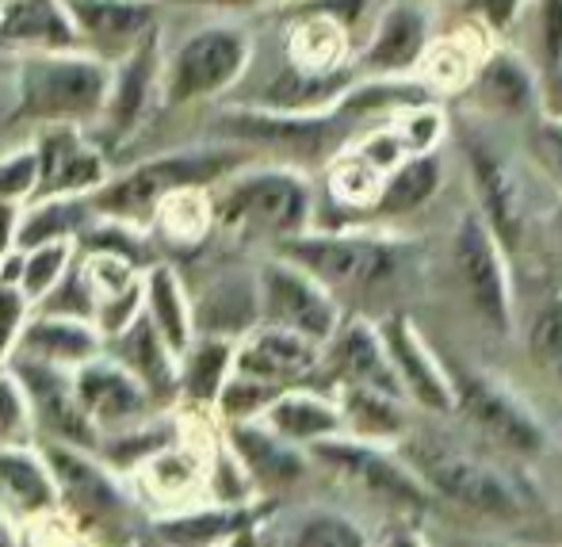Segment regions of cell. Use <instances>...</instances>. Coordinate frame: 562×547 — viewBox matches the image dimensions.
I'll return each instance as SVG.
<instances>
[{"mask_svg": "<svg viewBox=\"0 0 562 547\" xmlns=\"http://www.w3.org/2000/svg\"><path fill=\"white\" fill-rule=\"evenodd\" d=\"M226 448L241 464L245 479L252 482L257 498H280L283 490L299 487L311 471V456L299 444L276 437L260 422H229L226 425Z\"/></svg>", "mask_w": 562, "mask_h": 547, "instance_id": "24", "label": "cell"}, {"mask_svg": "<svg viewBox=\"0 0 562 547\" xmlns=\"http://www.w3.org/2000/svg\"><path fill=\"white\" fill-rule=\"evenodd\" d=\"M490 43H494V35H490L474 15H467L463 23H456L448 35L437 31L429 51H425V58H422V69H417V81H422L437 100L451 104V100L467 89V81H471L482 54L490 51Z\"/></svg>", "mask_w": 562, "mask_h": 547, "instance_id": "30", "label": "cell"}, {"mask_svg": "<svg viewBox=\"0 0 562 547\" xmlns=\"http://www.w3.org/2000/svg\"><path fill=\"white\" fill-rule=\"evenodd\" d=\"M8 444H35V422H31L27 394L12 368H0V448Z\"/></svg>", "mask_w": 562, "mask_h": 547, "instance_id": "46", "label": "cell"}, {"mask_svg": "<svg viewBox=\"0 0 562 547\" xmlns=\"http://www.w3.org/2000/svg\"><path fill=\"white\" fill-rule=\"evenodd\" d=\"M272 253L306 268L345 314H371V319L394 311L391 299L402 295L406 280L422 265V242L402 226H379V222L311 226L280 242Z\"/></svg>", "mask_w": 562, "mask_h": 547, "instance_id": "1", "label": "cell"}, {"mask_svg": "<svg viewBox=\"0 0 562 547\" xmlns=\"http://www.w3.org/2000/svg\"><path fill=\"white\" fill-rule=\"evenodd\" d=\"M134 547H165V544H157L149 533H138V536H134Z\"/></svg>", "mask_w": 562, "mask_h": 547, "instance_id": "55", "label": "cell"}, {"mask_svg": "<svg viewBox=\"0 0 562 547\" xmlns=\"http://www.w3.org/2000/svg\"><path fill=\"white\" fill-rule=\"evenodd\" d=\"M252 276H257V319L265 326L303 333V337L318 341V345H326L334 337L345 311L306 268L272 253V257L260 260V268Z\"/></svg>", "mask_w": 562, "mask_h": 547, "instance_id": "13", "label": "cell"}, {"mask_svg": "<svg viewBox=\"0 0 562 547\" xmlns=\"http://www.w3.org/2000/svg\"><path fill=\"white\" fill-rule=\"evenodd\" d=\"M177 4L218 8V12H249V8H265V4H272V0H177Z\"/></svg>", "mask_w": 562, "mask_h": 547, "instance_id": "52", "label": "cell"}, {"mask_svg": "<svg viewBox=\"0 0 562 547\" xmlns=\"http://www.w3.org/2000/svg\"><path fill=\"white\" fill-rule=\"evenodd\" d=\"M322 177H326V196L334 208L345 211V222H363L375 203L379 188H383V172L371 161H363L352 146L337 149L326 165H322Z\"/></svg>", "mask_w": 562, "mask_h": 547, "instance_id": "39", "label": "cell"}, {"mask_svg": "<svg viewBox=\"0 0 562 547\" xmlns=\"http://www.w3.org/2000/svg\"><path fill=\"white\" fill-rule=\"evenodd\" d=\"M161 104V27L149 31L131 54L112 62V89L97 115V146L115 149L149 119V108Z\"/></svg>", "mask_w": 562, "mask_h": 547, "instance_id": "17", "label": "cell"}, {"mask_svg": "<svg viewBox=\"0 0 562 547\" xmlns=\"http://www.w3.org/2000/svg\"><path fill=\"white\" fill-rule=\"evenodd\" d=\"M445 364L451 379V417L474 440L509 456L513 464L548 456L555 433L517 387L505 383L497 371L482 368V364H467L456 356H445Z\"/></svg>", "mask_w": 562, "mask_h": 547, "instance_id": "6", "label": "cell"}, {"mask_svg": "<svg viewBox=\"0 0 562 547\" xmlns=\"http://www.w3.org/2000/svg\"><path fill=\"white\" fill-rule=\"evenodd\" d=\"M8 368L20 379L23 394H27L31 422H35L38 437L77 444V448H89V451L100 448V433H97V425L89 422V414L81 410V402H77L74 379H69L66 368L20 360V356H12Z\"/></svg>", "mask_w": 562, "mask_h": 547, "instance_id": "18", "label": "cell"}, {"mask_svg": "<svg viewBox=\"0 0 562 547\" xmlns=\"http://www.w3.org/2000/svg\"><path fill=\"white\" fill-rule=\"evenodd\" d=\"M234 371L237 376L260 379L272 387H303L318 383L322 345L303 333L257 322L234 341Z\"/></svg>", "mask_w": 562, "mask_h": 547, "instance_id": "22", "label": "cell"}, {"mask_svg": "<svg viewBox=\"0 0 562 547\" xmlns=\"http://www.w3.org/2000/svg\"><path fill=\"white\" fill-rule=\"evenodd\" d=\"M23 203H0V260L15 249V226H20Z\"/></svg>", "mask_w": 562, "mask_h": 547, "instance_id": "51", "label": "cell"}, {"mask_svg": "<svg viewBox=\"0 0 562 547\" xmlns=\"http://www.w3.org/2000/svg\"><path fill=\"white\" fill-rule=\"evenodd\" d=\"M74 379V394L81 402V410L89 414V422L97 425V433H123L134 429L149 417V410L157 406L149 399V391L123 368L119 360H112L108 353L85 360L81 368L69 371Z\"/></svg>", "mask_w": 562, "mask_h": 547, "instance_id": "21", "label": "cell"}, {"mask_svg": "<svg viewBox=\"0 0 562 547\" xmlns=\"http://www.w3.org/2000/svg\"><path fill=\"white\" fill-rule=\"evenodd\" d=\"M422 533L432 547H520V544L497 540V536H486V533H467V528H445V533L422 528Z\"/></svg>", "mask_w": 562, "mask_h": 547, "instance_id": "49", "label": "cell"}, {"mask_svg": "<svg viewBox=\"0 0 562 547\" xmlns=\"http://www.w3.org/2000/svg\"><path fill=\"white\" fill-rule=\"evenodd\" d=\"M38 180L35 146H23L15 154L0 157V203H27Z\"/></svg>", "mask_w": 562, "mask_h": 547, "instance_id": "47", "label": "cell"}, {"mask_svg": "<svg viewBox=\"0 0 562 547\" xmlns=\"http://www.w3.org/2000/svg\"><path fill=\"white\" fill-rule=\"evenodd\" d=\"M252 66V35L234 23L200 27L177 46L161 69V108H188L218 100Z\"/></svg>", "mask_w": 562, "mask_h": 547, "instance_id": "12", "label": "cell"}, {"mask_svg": "<svg viewBox=\"0 0 562 547\" xmlns=\"http://www.w3.org/2000/svg\"><path fill=\"white\" fill-rule=\"evenodd\" d=\"M432 4H437V0H432Z\"/></svg>", "mask_w": 562, "mask_h": 547, "instance_id": "58", "label": "cell"}, {"mask_svg": "<svg viewBox=\"0 0 562 547\" xmlns=\"http://www.w3.org/2000/svg\"><path fill=\"white\" fill-rule=\"evenodd\" d=\"M437 35L432 0H383L352 51L356 77H417L422 58Z\"/></svg>", "mask_w": 562, "mask_h": 547, "instance_id": "14", "label": "cell"}, {"mask_svg": "<svg viewBox=\"0 0 562 547\" xmlns=\"http://www.w3.org/2000/svg\"><path fill=\"white\" fill-rule=\"evenodd\" d=\"M38 451L50 467L54 487H58V510H66L77 525L100 528V533H119L126 525V517H131L126 490L100 459H92L89 448L43 440Z\"/></svg>", "mask_w": 562, "mask_h": 547, "instance_id": "15", "label": "cell"}, {"mask_svg": "<svg viewBox=\"0 0 562 547\" xmlns=\"http://www.w3.org/2000/svg\"><path fill=\"white\" fill-rule=\"evenodd\" d=\"M104 353L146 387L157 406L177 399V353L161 341V333L154 330L146 311H138L123 330L104 337Z\"/></svg>", "mask_w": 562, "mask_h": 547, "instance_id": "29", "label": "cell"}, {"mask_svg": "<svg viewBox=\"0 0 562 547\" xmlns=\"http://www.w3.org/2000/svg\"><path fill=\"white\" fill-rule=\"evenodd\" d=\"M0 510L15 517H43L58 510V487L35 444L0 448Z\"/></svg>", "mask_w": 562, "mask_h": 547, "instance_id": "33", "label": "cell"}, {"mask_svg": "<svg viewBox=\"0 0 562 547\" xmlns=\"http://www.w3.org/2000/svg\"><path fill=\"white\" fill-rule=\"evenodd\" d=\"M386 123L394 126L402 149L409 154H432V149L448 146L451 134V111L445 100H417V104H406L386 115Z\"/></svg>", "mask_w": 562, "mask_h": 547, "instance_id": "43", "label": "cell"}, {"mask_svg": "<svg viewBox=\"0 0 562 547\" xmlns=\"http://www.w3.org/2000/svg\"><path fill=\"white\" fill-rule=\"evenodd\" d=\"M215 230L241 242H268L276 249L288 237L318 226V192L306 169L288 161H249L211 188Z\"/></svg>", "mask_w": 562, "mask_h": 547, "instance_id": "4", "label": "cell"}, {"mask_svg": "<svg viewBox=\"0 0 562 547\" xmlns=\"http://www.w3.org/2000/svg\"><path fill=\"white\" fill-rule=\"evenodd\" d=\"M0 547H15V536H12V525H8L4 510H0Z\"/></svg>", "mask_w": 562, "mask_h": 547, "instance_id": "54", "label": "cell"}, {"mask_svg": "<svg viewBox=\"0 0 562 547\" xmlns=\"http://www.w3.org/2000/svg\"><path fill=\"white\" fill-rule=\"evenodd\" d=\"M288 35H283V54H288V66L299 69L306 77H334L352 69V35H348L340 23L326 20V15L314 12H288Z\"/></svg>", "mask_w": 562, "mask_h": 547, "instance_id": "32", "label": "cell"}, {"mask_svg": "<svg viewBox=\"0 0 562 547\" xmlns=\"http://www.w3.org/2000/svg\"><path fill=\"white\" fill-rule=\"evenodd\" d=\"M74 257H77L74 237L43 242V245H35V249H20V280H15V288H20L23 299L35 306L43 295H50V288L66 276V268L74 265Z\"/></svg>", "mask_w": 562, "mask_h": 547, "instance_id": "44", "label": "cell"}, {"mask_svg": "<svg viewBox=\"0 0 562 547\" xmlns=\"http://www.w3.org/2000/svg\"><path fill=\"white\" fill-rule=\"evenodd\" d=\"M306 456H311V464L326 467L345 487L360 490L368 502L383 505L394 521L422 525L429 517L432 494L425 490V482L417 479V471L406 464V456L394 444L360 440V437H348V433H337L329 440L311 444Z\"/></svg>", "mask_w": 562, "mask_h": 547, "instance_id": "10", "label": "cell"}, {"mask_svg": "<svg viewBox=\"0 0 562 547\" xmlns=\"http://www.w3.org/2000/svg\"><path fill=\"white\" fill-rule=\"evenodd\" d=\"M142 311L154 322V330L161 333L165 345L177 353H184L195 337V306L184 291V280L177 276V268L154 260V265L142 268Z\"/></svg>", "mask_w": 562, "mask_h": 547, "instance_id": "35", "label": "cell"}, {"mask_svg": "<svg viewBox=\"0 0 562 547\" xmlns=\"http://www.w3.org/2000/svg\"><path fill=\"white\" fill-rule=\"evenodd\" d=\"M257 161V154L234 142H218V146L200 149H172V154L149 157L138 161L134 169L108 177L97 192L89 196V208L97 219H115L126 226L146 230L154 222V211L165 196L184 192V188H215L237 169Z\"/></svg>", "mask_w": 562, "mask_h": 547, "instance_id": "5", "label": "cell"}, {"mask_svg": "<svg viewBox=\"0 0 562 547\" xmlns=\"http://www.w3.org/2000/svg\"><path fill=\"white\" fill-rule=\"evenodd\" d=\"M280 547H371L363 525L334 505H306L283 525Z\"/></svg>", "mask_w": 562, "mask_h": 547, "instance_id": "41", "label": "cell"}, {"mask_svg": "<svg viewBox=\"0 0 562 547\" xmlns=\"http://www.w3.org/2000/svg\"><path fill=\"white\" fill-rule=\"evenodd\" d=\"M451 134L448 149L459 165L467 185V200L474 203L486 226L497 234L509 257L525 249L532 222L543 219L536 208V157H525L517 149V134L509 126L486 123L479 115L451 108Z\"/></svg>", "mask_w": 562, "mask_h": 547, "instance_id": "2", "label": "cell"}, {"mask_svg": "<svg viewBox=\"0 0 562 547\" xmlns=\"http://www.w3.org/2000/svg\"><path fill=\"white\" fill-rule=\"evenodd\" d=\"M371 547H432V544L425 540L422 525H414V521H391V525L371 540Z\"/></svg>", "mask_w": 562, "mask_h": 547, "instance_id": "50", "label": "cell"}, {"mask_svg": "<svg viewBox=\"0 0 562 547\" xmlns=\"http://www.w3.org/2000/svg\"><path fill=\"white\" fill-rule=\"evenodd\" d=\"M451 172V149H432V154H409L394 165L383 177L375 203H371L368 219L379 226H406L409 219L425 215L432 203L445 196Z\"/></svg>", "mask_w": 562, "mask_h": 547, "instance_id": "25", "label": "cell"}, {"mask_svg": "<svg viewBox=\"0 0 562 547\" xmlns=\"http://www.w3.org/2000/svg\"><path fill=\"white\" fill-rule=\"evenodd\" d=\"M92 222L89 196H43L27 200L20 208V226H15V249H35L43 242H61V237L81 234Z\"/></svg>", "mask_w": 562, "mask_h": 547, "instance_id": "37", "label": "cell"}, {"mask_svg": "<svg viewBox=\"0 0 562 547\" xmlns=\"http://www.w3.org/2000/svg\"><path fill=\"white\" fill-rule=\"evenodd\" d=\"M69 12L81 35V51L97 54L108 66L161 27V0H69Z\"/></svg>", "mask_w": 562, "mask_h": 547, "instance_id": "23", "label": "cell"}, {"mask_svg": "<svg viewBox=\"0 0 562 547\" xmlns=\"http://www.w3.org/2000/svg\"><path fill=\"white\" fill-rule=\"evenodd\" d=\"M280 391H283V387L260 383V379H249V376H237V371H229V379L223 383V391H218V399H215V410H218V417H223V425H229V422H257V417L265 414V406Z\"/></svg>", "mask_w": 562, "mask_h": 547, "instance_id": "45", "label": "cell"}, {"mask_svg": "<svg viewBox=\"0 0 562 547\" xmlns=\"http://www.w3.org/2000/svg\"><path fill=\"white\" fill-rule=\"evenodd\" d=\"M509 43L543 77H555L562 69V0H525L513 20Z\"/></svg>", "mask_w": 562, "mask_h": 547, "instance_id": "38", "label": "cell"}, {"mask_svg": "<svg viewBox=\"0 0 562 547\" xmlns=\"http://www.w3.org/2000/svg\"><path fill=\"white\" fill-rule=\"evenodd\" d=\"M445 257L448 276L456 288L463 311L479 330L490 337H517V280H513V257L497 234L486 226V219L474 211L467 200L463 208L451 215V226L445 234Z\"/></svg>", "mask_w": 562, "mask_h": 547, "instance_id": "7", "label": "cell"}, {"mask_svg": "<svg viewBox=\"0 0 562 547\" xmlns=\"http://www.w3.org/2000/svg\"><path fill=\"white\" fill-rule=\"evenodd\" d=\"M149 226L172 245H200L215 230V211H211V188H184L157 203Z\"/></svg>", "mask_w": 562, "mask_h": 547, "instance_id": "42", "label": "cell"}, {"mask_svg": "<svg viewBox=\"0 0 562 547\" xmlns=\"http://www.w3.org/2000/svg\"><path fill=\"white\" fill-rule=\"evenodd\" d=\"M234 371V337L195 333L177 360V399L195 410H215V399Z\"/></svg>", "mask_w": 562, "mask_h": 547, "instance_id": "36", "label": "cell"}, {"mask_svg": "<svg viewBox=\"0 0 562 547\" xmlns=\"http://www.w3.org/2000/svg\"><path fill=\"white\" fill-rule=\"evenodd\" d=\"M104 353V337L89 319H74V314H46L35 311L27 314L15 341L12 356L35 364H50V368H81L85 360Z\"/></svg>", "mask_w": 562, "mask_h": 547, "instance_id": "28", "label": "cell"}, {"mask_svg": "<svg viewBox=\"0 0 562 547\" xmlns=\"http://www.w3.org/2000/svg\"><path fill=\"white\" fill-rule=\"evenodd\" d=\"M38 180L31 200L43 196H92L104 185L108 154L92 138H85L81 123H46L35 134Z\"/></svg>", "mask_w": 562, "mask_h": 547, "instance_id": "19", "label": "cell"}, {"mask_svg": "<svg viewBox=\"0 0 562 547\" xmlns=\"http://www.w3.org/2000/svg\"><path fill=\"white\" fill-rule=\"evenodd\" d=\"M394 448L406 456L432 502H448L471 517L502 521V525H513L532 510V487L525 482V475L513 471L509 456L486 448L482 440L474 448L467 440L448 437L445 429L414 422Z\"/></svg>", "mask_w": 562, "mask_h": 547, "instance_id": "3", "label": "cell"}, {"mask_svg": "<svg viewBox=\"0 0 562 547\" xmlns=\"http://www.w3.org/2000/svg\"><path fill=\"white\" fill-rule=\"evenodd\" d=\"M257 422L268 425L276 437L299 444V448H311V444L345 433L334 391H326V387H318V383L283 387V391L268 402Z\"/></svg>", "mask_w": 562, "mask_h": 547, "instance_id": "31", "label": "cell"}, {"mask_svg": "<svg viewBox=\"0 0 562 547\" xmlns=\"http://www.w3.org/2000/svg\"><path fill=\"white\" fill-rule=\"evenodd\" d=\"M276 510V498H257V502H211L200 510L165 517L149 528L157 544L165 547H226L237 533L257 528Z\"/></svg>", "mask_w": 562, "mask_h": 547, "instance_id": "27", "label": "cell"}, {"mask_svg": "<svg viewBox=\"0 0 562 547\" xmlns=\"http://www.w3.org/2000/svg\"><path fill=\"white\" fill-rule=\"evenodd\" d=\"M31 314V303L23 299V291L15 283L0 280V368L12 360V348L20 341V330Z\"/></svg>", "mask_w": 562, "mask_h": 547, "instance_id": "48", "label": "cell"}, {"mask_svg": "<svg viewBox=\"0 0 562 547\" xmlns=\"http://www.w3.org/2000/svg\"><path fill=\"white\" fill-rule=\"evenodd\" d=\"M368 123L334 104L326 111H280L260 104L226 108L215 119L218 142H234L252 154H272V161H288L299 169L326 165L337 149H345Z\"/></svg>", "mask_w": 562, "mask_h": 547, "instance_id": "8", "label": "cell"}, {"mask_svg": "<svg viewBox=\"0 0 562 547\" xmlns=\"http://www.w3.org/2000/svg\"><path fill=\"white\" fill-rule=\"evenodd\" d=\"M540 222L551 230V242H555L559 249H562V196H555V203H551V208L543 211V219H540Z\"/></svg>", "mask_w": 562, "mask_h": 547, "instance_id": "53", "label": "cell"}, {"mask_svg": "<svg viewBox=\"0 0 562 547\" xmlns=\"http://www.w3.org/2000/svg\"><path fill=\"white\" fill-rule=\"evenodd\" d=\"M58 51H81L69 0H0V54L27 58Z\"/></svg>", "mask_w": 562, "mask_h": 547, "instance_id": "26", "label": "cell"}, {"mask_svg": "<svg viewBox=\"0 0 562 547\" xmlns=\"http://www.w3.org/2000/svg\"><path fill=\"white\" fill-rule=\"evenodd\" d=\"M280 4H291V0H280Z\"/></svg>", "mask_w": 562, "mask_h": 547, "instance_id": "57", "label": "cell"}, {"mask_svg": "<svg viewBox=\"0 0 562 547\" xmlns=\"http://www.w3.org/2000/svg\"><path fill=\"white\" fill-rule=\"evenodd\" d=\"M112 89V66L89 51L15 58L12 123H89Z\"/></svg>", "mask_w": 562, "mask_h": 547, "instance_id": "9", "label": "cell"}, {"mask_svg": "<svg viewBox=\"0 0 562 547\" xmlns=\"http://www.w3.org/2000/svg\"><path fill=\"white\" fill-rule=\"evenodd\" d=\"M318 387H326V391H334V387H375V391L406 399L398 379H394L383 337H379V322L371 314H345L340 319L334 337L322 345Z\"/></svg>", "mask_w": 562, "mask_h": 547, "instance_id": "20", "label": "cell"}, {"mask_svg": "<svg viewBox=\"0 0 562 547\" xmlns=\"http://www.w3.org/2000/svg\"><path fill=\"white\" fill-rule=\"evenodd\" d=\"M379 337L391 356L394 379H398L406 402L425 417H451V379L445 356L432 348L425 330L414 322V314L386 311L379 314Z\"/></svg>", "mask_w": 562, "mask_h": 547, "instance_id": "16", "label": "cell"}, {"mask_svg": "<svg viewBox=\"0 0 562 547\" xmlns=\"http://www.w3.org/2000/svg\"><path fill=\"white\" fill-rule=\"evenodd\" d=\"M334 399L348 437L398 444L417 422V410L406 399L375 391V387H334Z\"/></svg>", "mask_w": 562, "mask_h": 547, "instance_id": "34", "label": "cell"}, {"mask_svg": "<svg viewBox=\"0 0 562 547\" xmlns=\"http://www.w3.org/2000/svg\"><path fill=\"white\" fill-rule=\"evenodd\" d=\"M517 333L528 364L562 394V291H548L525 319H517Z\"/></svg>", "mask_w": 562, "mask_h": 547, "instance_id": "40", "label": "cell"}, {"mask_svg": "<svg viewBox=\"0 0 562 547\" xmlns=\"http://www.w3.org/2000/svg\"><path fill=\"white\" fill-rule=\"evenodd\" d=\"M451 108L525 134L548 111V77L509 38H494Z\"/></svg>", "mask_w": 562, "mask_h": 547, "instance_id": "11", "label": "cell"}, {"mask_svg": "<svg viewBox=\"0 0 562 547\" xmlns=\"http://www.w3.org/2000/svg\"><path fill=\"white\" fill-rule=\"evenodd\" d=\"M548 456H555V459H559V471H562V440L551 444V448H548Z\"/></svg>", "mask_w": 562, "mask_h": 547, "instance_id": "56", "label": "cell"}]
</instances>
